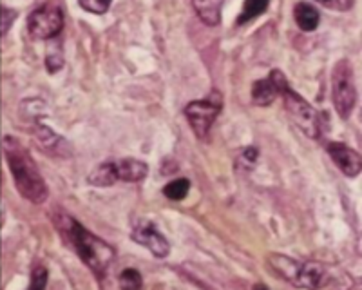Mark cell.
Listing matches in <instances>:
<instances>
[{"label": "cell", "instance_id": "obj_25", "mask_svg": "<svg viewBox=\"0 0 362 290\" xmlns=\"http://www.w3.org/2000/svg\"><path fill=\"white\" fill-rule=\"evenodd\" d=\"M252 290H270L267 285H263V283H258V285H253Z\"/></svg>", "mask_w": 362, "mask_h": 290}, {"label": "cell", "instance_id": "obj_13", "mask_svg": "<svg viewBox=\"0 0 362 290\" xmlns=\"http://www.w3.org/2000/svg\"><path fill=\"white\" fill-rule=\"evenodd\" d=\"M281 95L278 89V85L273 84V80L268 76L263 80L253 82L252 85V102L259 107H268L275 102V98Z\"/></svg>", "mask_w": 362, "mask_h": 290}, {"label": "cell", "instance_id": "obj_21", "mask_svg": "<svg viewBox=\"0 0 362 290\" xmlns=\"http://www.w3.org/2000/svg\"><path fill=\"white\" fill-rule=\"evenodd\" d=\"M258 156L259 153L256 147H247V149H243L239 153L238 164L239 166L247 167V169H252V167L256 166V161H258Z\"/></svg>", "mask_w": 362, "mask_h": 290}, {"label": "cell", "instance_id": "obj_23", "mask_svg": "<svg viewBox=\"0 0 362 290\" xmlns=\"http://www.w3.org/2000/svg\"><path fill=\"white\" fill-rule=\"evenodd\" d=\"M45 64H47V71L49 73H56L58 69H62V65H64V58L60 53H51L45 58Z\"/></svg>", "mask_w": 362, "mask_h": 290}, {"label": "cell", "instance_id": "obj_3", "mask_svg": "<svg viewBox=\"0 0 362 290\" xmlns=\"http://www.w3.org/2000/svg\"><path fill=\"white\" fill-rule=\"evenodd\" d=\"M268 263L273 272L295 289L319 290L328 283V272L317 261H297L283 254H270Z\"/></svg>", "mask_w": 362, "mask_h": 290}, {"label": "cell", "instance_id": "obj_16", "mask_svg": "<svg viewBox=\"0 0 362 290\" xmlns=\"http://www.w3.org/2000/svg\"><path fill=\"white\" fill-rule=\"evenodd\" d=\"M268 5H270V0H245L243 11H241V15L238 16L236 25H245L247 22L261 16L264 11L268 10Z\"/></svg>", "mask_w": 362, "mask_h": 290}, {"label": "cell", "instance_id": "obj_15", "mask_svg": "<svg viewBox=\"0 0 362 290\" xmlns=\"http://www.w3.org/2000/svg\"><path fill=\"white\" fill-rule=\"evenodd\" d=\"M36 136H38V140L42 142V145H44L45 149H47V153H51V155H58V156L71 155L69 150H65L67 149V144H65V142L62 140L58 135H56L55 131L47 129V127H44V125H40Z\"/></svg>", "mask_w": 362, "mask_h": 290}, {"label": "cell", "instance_id": "obj_22", "mask_svg": "<svg viewBox=\"0 0 362 290\" xmlns=\"http://www.w3.org/2000/svg\"><path fill=\"white\" fill-rule=\"evenodd\" d=\"M315 2L333 11H350L355 4V0H315Z\"/></svg>", "mask_w": 362, "mask_h": 290}, {"label": "cell", "instance_id": "obj_6", "mask_svg": "<svg viewBox=\"0 0 362 290\" xmlns=\"http://www.w3.org/2000/svg\"><path fill=\"white\" fill-rule=\"evenodd\" d=\"M27 30L31 36L40 41H49L64 30V13L58 5H40L27 16Z\"/></svg>", "mask_w": 362, "mask_h": 290}, {"label": "cell", "instance_id": "obj_8", "mask_svg": "<svg viewBox=\"0 0 362 290\" xmlns=\"http://www.w3.org/2000/svg\"><path fill=\"white\" fill-rule=\"evenodd\" d=\"M134 243L145 247L149 250L150 254L156 256V258H167L170 252V245L167 238H165L161 232L158 230V227L154 225L152 221L149 220H142L138 221L133 229V234H131Z\"/></svg>", "mask_w": 362, "mask_h": 290}, {"label": "cell", "instance_id": "obj_11", "mask_svg": "<svg viewBox=\"0 0 362 290\" xmlns=\"http://www.w3.org/2000/svg\"><path fill=\"white\" fill-rule=\"evenodd\" d=\"M192 8L205 25H218L221 22L223 0H192Z\"/></svg>", "mask_w": 362, "mask_h": 290}, {"label": "cell", "instance_id": "obj_14", "mask_svg": "<svg viewBox=\"0 0 362 290\" xmlns=\"http://www.w3.org/2000/svg\"><path fill=\"white\" fill-rule=\"evenodd\" d=\"M87 181H89V186H95V187L115 186L116 181H120L116 161H104V164H100L96 169L91 170Z\"/></svg>", "mask_w": 362, "mask_h": 290}, {"label": "cell", "instance_id": "obj_19", "mask_svg": "<svg viewBox=\"0 0 362 290\" xmlns=\"http://www.w3.org/2000/svg\"><path fill=\"white\" fill-rule=\"evenodd\" d=\"M113 4V0H78V5L87 13L93 15H104Z\"/></svg>", "mask_w": 362, "mask_h": 290}, {"label": "cell", "instance_id": "obj_17", "mask_svg": "<svg viewBox=\"0 0 362 290\" xmlns=\"http://www.w3.org/2000/svg\"><path fill=\"white\" fill-rule=\"evenodd\" d=\"M190 190V181L187 178H176L163 187V194L172 201H181L187 198Z\"/></svg>", "mask_w": 362, "mask_h": 290}, {"label": "cell", "instance_id": "obj_12", "mask_svg": "<svg viewBox=\"0 0 362 290\" xmlns=\"http://www.w3.org/2000/svg\"><path fill=\"white\" fill-rule=\"evenodd\" d=\"M293 19H295V24L299 25V30L304 31V33L315 31L319 22H321L319 11L312 4H308V2H297L295 4V8H293Z\"/></svg>", "mask_w": 362, "mask_h": 290}, {"label": "cell", "instance_id": "obj_4", "mask_svg": "<svg viewBox=\"0 0 362 290\" xmlns=\"http://www.w3.org/2000/svg\"><path fill=\"white\" fill-rule=\"evenodd\" d=\"M332 100L337 115L348 120L357 104V87L353 76L352 64L348 60H339L332 73Z\"/></svg>", "mask_w": 362, "mask_h": 290}, {"label": "cell", "instance_id": "obj_7", "mask_svg": "<svg viewBox=\"0 0 362 290\" xmlns=\"http://www.w3.org/2000/svg\"><path fill=\"white\" fill-rule=\"evenodd\" d=\"M185 118L189 120L190 129L199 140H207L210 129H212L214 122L221 113V100L214 102L212 98H205V100H194L187 104L183 109Z\"/></svg>", "mask_w": 362, "mask_h": 290}, {"label": "cell", "instance_id": "obj_9", "mask_svg": "<svg viewBox=\"0 0 362 290\" xmlns=\"http://www.w3.org/2000/svg\"><path fill=\"white\" fill-rule=\"evenodd\" d=\"M326 150L344 176L355 178L362 172V156L355 149L348 147L343 142H330Z\"/></svg>", "mask_w": 362, "mask_h": 290}, {"label": "cell", "instance_id": "obj_5", "mask_svg": "<svg viewBox=\"0 0 362 290\" xmlns=\"http://www.w3.org/2000/svg\"><path fill=\"white\" fill-rule=\"evenodd\" d=\"M281 96H283L284 109H286L290 120L297 125L308 138L317 140L323 133V115L312 104H308L303 96L295 93L292 87L283 91Z\"/></svg>", "mask_w": 362, "mask_h": 290}, {"label": "cell", "instance_id": "obj_1", "mask_svg": "<svg viewBox=\"0 0 362 290\" xmlns=\"http://www.w3.org/2000/svg\"><path fill=\"white\" fill-rule=\"evenodd\" d=\"M53 220H55V225L60 230L62 238L75 249L76 256L84 261L85 267H89L91 272L102 280L115 261V249L107 241L85 229L73 216L65 214V212H56Z\"/></svg>", "mask_w": 362, "mask_h": 290}, {"label": "cell", "instance_id": "obj_2", "mask_svg": "<svg viewBox=\"0 0 362 290\" xmlns=\"http://www.w3.org/2000/svg\"><path fill=\"white\" fill-rule=\"evenodd\" d=\"M4 155L5 160H8V166H10L13 181H15L16 190L24 196L25 200H30L31 203L42 205L47 200L49 190H47L44 178L40 175L38 167H36L35 160L27 153V149H24L13 136H5Z\"/></svg>", "mask_w": 362, "mask_h": 290}, {"label": "cell", "instance_id": "obj_10", "mask_svg": "<svg viewBox=\"0 0 362 290\" xmlns=\"http://www.w3.org/2000/svg\"><path fill=\"white\" fill-rule=\"evenodd\" d=\"M116 167H118L120 181H127V183L145 180V176L149 175L147 164L136 158H124V160L116 161Z\"/></svg>", "mask_w": 362, "mask_h": 290}, {"label": "cell", "instance_id": "obj_24", "mask_svg": "<svg viewBox=\"0 0 362 290\" xmlns=\"http://www.w3.org/2000/svg\"><path fill=\"white\" fill-rule=\"evenodd\" d=\"M8 15H10V10H8V8H2V36H4L5 33L10 31V27H11V24H13V19L16 16V13H13L10 19H8Z\"/></svg>", "mask_w": 362, "mask_h": 290}, {"label": "cell", "instance_id": "obj_20", "mask_svg": "<svg viewBox=\"0 0 362 290\" xmlns=\"http://www.w3.org/2000/svg\"><path fill=\"white\" fill-rule=\"evenodd\" d=\"M47 269L44 265H36L31 272V280L27 290H45L47 287Z\"/></svg>", "mask_w": 362, "mask_h": 290}, {"label": "cell", "instance_id": "obj_18", "mask_svg": "<svg viewBox=\"0 0 362 290\" xmlns=\"http://www.w3.org/2000/svg\"><path fill=\"white\" fill-rule=\"evenodd\" d=\"M120 290H142V274L136 269H125L120 274Z\"/></svg>", "mask_w": 362, "mask_h": 290}]
</instances>
